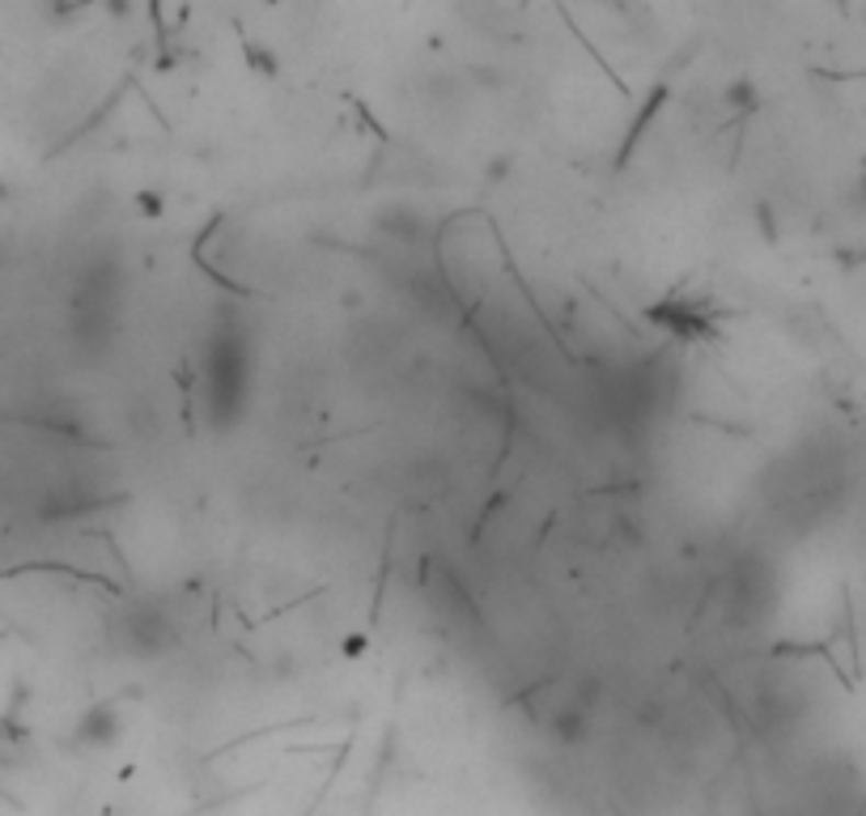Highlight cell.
Wrapping results in <instances>:
<instances>
[{"label":"cell","instance_id":"6da1fadb","mask_svg":"<svg viewBox=\"0 0 866 816\" xmlns=\"http://www.w3.org/2000/svg\"><path fill=\"white\" fill-rule=\"evenodd\" d=\"M120 711L115 706H90L86 715L77 718V745H86V749H111L115 740H120Z\"/></svg>","mask_w":866,"mask_h":816},{"label":"cell","instance_id":"7a4b0ae2","mask_svg":"<svg viewBox=\"0 0 866 816\" xmlns=\"http://www.w3.org/2000/svg\"><path fill=\"white\" fill-rule=\"evenodd\" d=\"M591 697H595V693H586L582 702H565V706H556V711H552L548 731H552V740H556V745H577V740L586 736V723H591Z\"/></svg>","mask_w":866,"mask_h":816},{"label":"cell","instance_id":"3957f363","mask_svg":"<svg viewBox=\"0 0 866 816\" xmlns=\"http://www.w3.org/2000/svg\"><path fill=\"white\" fill-rule=\"evenodd\" d=\"M379 226L386 234H395V238H404V243H417L420 234H425V217H420L417 209H408V204H400L395 213H386Z\"/></svg>","mask_w":866,"mask_h":816},{"label":"cell","instance_id":"277c9868","mask_svg":"<svg viewBox=\"0 0 866 816\" xmlns=\"http://www.w3.org/2000/svg\"><path fill=\"white\" fill-rule=\"evenodd\" d=\"M722 102H727V107H735V111H752V107L761 102V90H756V81L743 72V77H735V81H727Z\"/></svg>","mask_w":866,"mask_h":816},{"label":"cell","instance_id":"5b68a950","mask_svg":"<svg viewBox=\"0 0 866 816\" xmlns=\"http://www.w3.org/2000/svg\"><path fill=\"white\" fill-rule=\"evenodd\" d=\"M140 213H145V217H161V213H166V200H161L158 192H145V197H140Z\"/></svg>","mask_w":866,"mask_h":816},{"label":"cell","instance_id":"8992f818","mask_svg":"<svg viewBox=\"0 0 866 816\" xmlns=\"http://www.w3.org/2000/svg\"><path fill=\"white\" fill-rule=\"evenodd\" d=\"M506 175H510V158H493L488 170H484V179H488V183H502Z\"/></svg>","mask_w":866,"mask_h":816},{"label":"cell","instance_id":"52a82bcc","mask_svg":"<svg viewBox=\"0 0 866 816\" xmlns=\"http://www.w3.org/2000/svg\"><path fill=\"white\" fill-rule=\"evenodd\" d=\"M13 200V183L9 179H0V204H9Z\"/></svg>","mask_w":866,"mask_h":816},{"label":"cell","instance_id":"ba28073f","mask_svg":"<svg viewBox=\"0 0 866 816\" xmlns=\"http://www.w3.org/2000/svg\"><path fill=\"white\" fill-rule=\"evenodd\" d=\"M365 651V638H349V647H345V655H361Z\"/></svg>","mask_w":866,"mask_h":816}]
</instances>
